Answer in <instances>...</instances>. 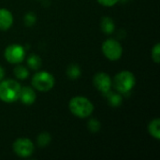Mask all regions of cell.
<instances>
[{"instance_id":"cell-1","label":"cell","mask_w":160,"mask_h":160,"mask_svg":"<svg viewBox=\"0 0 160 160\" xmlns=\"http://www.w3.org/2000/svg\"><path fill=\"white\" fill-rule=\"evenodd\" d=\"M68 108L74 116L82 119L89 117L95 109L93 103L87 98L82 96L72 98L68 103Z\"/></svg>"},{"instance_id":"cell-2","label":"cell","mask_w":160,"mask_h":160,"mask_svg":"<svg viewBox=\"0 0 160 160\" xmlns=\"http://www.w3.org/2000/svg\"><path fill=\"white\" fill-rule=\"evenodd\" d=\"M21 84L15 80H2L0 82V100L13 103L19 99Z\"/></svg>"},{"instance_id":"cell-3","label":"cell","mask_w":160,"mask_h":160,"mask_svg":"<svg viewBox=\"0 0 160 160\" xmlns=\"http://www.w3.org/2000/svg\"><path fill=\"white\" fill-rule=\"evenodd\" d=\"M135 84L136 78L129 70H122L118 72L112 80L113 87L120 94L129 93L134 88Z\"/></svg>"},{"instance_id":"cell-4","label":"cell","mask_w":160,"mask_h":160,"mask_svg":"<svg viewBox=\"0 0 160 160\" xmlns=\"http://www.w3.org/2000/svg\"><path fill=\"white\" fill-rule=\"evenodd\" d=\"M34 89L40 92H48L52 90L55 84V79L52 74L48 71H37L31 80Z\"/></svg>"},{"instance_id":"cell-5","label":"cell","mask_w":160,"mask_h":160,"mask_svg":"<svg viewBox=\"0 0 160 160\" xmlns=\"http://www.w3.org/2000/svg\"><path fill=\"white\" fill-rule=\"evenodd\" d=\"M101 49L104 56L111 61H117L122 57L123 47L121 43L114 38H109L105 40Z\"/></svg>"},{"instance_id":"cell-6","label":"cell","mask_w":160,"mask_h":160,"mask_svg":"<svg viewBox=\"0 0 160 160\" xmlns=\"http://www.w3.org/2000/svg\"><path fill=\"white\" fill-rule=\"evenodd\" d=\"M4 56L8 63L18 65L24 60L25 50L20 44H10L5 49Z\"/></svg>"},{"instance_id":"cell-7","label":"cell","mask_w":160,"mask_h":160,"mask_svg":"<svg viewBox=\"0 0 160 160\" xmlns=\"http://www.w3.org/2000/svg\"><path fill=\"white\" fill-rule=\"evenodd\" d=\"M15 155L20 158H28L33 155L35 151V145L33 142L27 138L17 139L12 145Z\"/></svg>"},{"instance_id":"cell-8","label":"cell","mask_w":160,"mask_h":160,"mask_svg":"<svg viewBox=\"0 0 160 160\" xmlns=\"http://www.w3.org/2000/svg\"><path fill=\"white\" fill-rule=\"evenodd\" d=\"M93 84L96 89L103 94L111 91L112 81L109 74L105 72H98L93 78Z\"/></svg>"},{"instance_id":"cell-9","label":"cell","mask_w":160,"mask_h":160,"mask_svg":"<svg viewBox=\"0 0 160 160\" xmlns=\"http://www.w3.org/2000/svg\"><path fill=\"white\" fill-rule=\"evenodd\" d=\"M19 99L24 105H32L35 103L37 99V95L33 87L30 86H23L21 88Z\"/></svg>"},{"instance_id":"cell-10","label":"cell","mask_w":160,"mask_h":160,"mask_svg":"<svg viewBox=\"0 0 160 160\" xmlns=\"http://www.w3.org/2000/svg\"><path fill=\"white\" fill-rule=\"evenodd\" d=\"M13 15L7 8H0V30L7 31L13 24Z\"/></svg>"},{"instance_id":"cell-11","label":"cell","mask_w":160,"mask_h":160,"mask_svg":"<svg viewBox=\"0 0 160 160\" xmlns=\"http://www.w3.org/2000/svg\"><path fill=\"white\" fill-rule=\"evenodd\" d=\"M100 28L102 32L106 35H111L114 32L115 24L113 20L111 17H103L100 21Z\"/></svg>"},{"instance_id":"cell-12","label":"cell","mask_w":160,"mask_h":160,"mask_svg":"<svg viewBox=\"0 0 160 160\" xmlns=\"http://www.w3.org/2000/svg\"><path fill=\"white\" fill-rule=\"evenodd\" d=\"M148 132L156 140H160V119H154L149 123Z\"/></svg>"},{"instance_id":"cell-13","label":"cell","mask_w":160,"mask_h":160,"mask_svg":"<svg viewBox=\"0 0 160 160\" xmlns=\"http://www.w3.org/2000/svg\"><path fill=\"white\" fill-rule=\"evenodd\" d=\"M27 66L29 67V68L33 69V70H38L41 67V58L36 54V53H32L27 57Z\"/></svg>"},{"instance_id":"cell-14","label":"cell","mask_w":160,"mask_h":160,"mask_svg":"<svg viewBox=\"0 0 160 160\" xmlns=\"http://www.w3.org/2000/svg\"><path fill=\"white\" fill-rule=\"evenodd\" d=\"M13 73H14V76L16 79L18 80H21V81H23V80H26L28 77H29V70L23 67V66H21L18 64V66L15 67L14 70H13Z\"/></svg>"},{"instance_id":"cell-15","label":"cell","mask_w":160,"mask_h":160,"mask_svg":"<svg viewBox=\"0 0 160 160\" xmlns=\"http://www.w3.org/2000/svg\"><path fill=\"white\" fill-rule=\"evenodd\" d=\"M104 95L107 96V98H108V101L109 103L113 106V107H118L122 104V101H123V98L121 97L120 94H117V93H113L112 91H109L107 93H105Z\"/></svg>"},{"instance_id":"cell-16","label":"cell","mask_w":160,"mask_h":160,"mask_svg":"<svg viewBox=\"0 0 160 160\" xmlns=\"http://www.w3.org/2000/svg\"><path fill=\"white\" fill-rule=\"evenodd\" d=\"M67 75L71 80L79 79L81 77V75H82L81 68L76 64H71L70 66H68V68L67 69Z\"/></svg>"},{"instance_id":"cell-17","label":"cell","mask_w":160,"mask_h":160,"mask_svg":"<svg viewBox=\"0 0 160 160\" xmlns=\"http://www.w3.org/2000/svg\"><path fill=\"white\" fill-rule=\"evenodd\" d=\"M52 138L48 132H42L37 138V143L39 147H46L47 145L50 144Z\"/></svg>"},{"instance_id":"cell-18","label":"cell","mask_w":160,"mask_h":160,"mask_svg":"<svg viewBox=\"0 0 160 160\" xmlns=\"http://www.w3.org/2000/svg\"><path fill=\"white\" fill-rule=\"evenodd\" d=\"M100 128H101V125H100V122L96 119V118H92L89 120L88 122V129L93 132V133H97L100 130Z\"/></svg>"},{"instance_id":"cell-19","label":"cell","mask_w":160,"mask_h":160,"mask_svg":"<svg viewBox=\"0 0 160 160\" xmlns=\"http://www.w3.org/2000/svg\"><path fill=\"white\" fill-rule=\"evenodd\" d=\"M23 22H24V24L26 26H28V27L33 26L37 22V16L33 12H28L24 15Z\"/></svg>"},{"instance_id":"cell-20","label":"cell","mask_w":160,"mask_h":160,"mask_svg":"<svg viewBox=\"0 0 160 160\" xmlns=\"http://www.w3.org/2000/svg\"><path fill=\"white\" fill-rule=\"evenodd\" d=\"M151 55H152V59L155 63L158 64L160 62V44L159 43H157L153 49H152V52H151Z\"/></svg>"},{"instance_id":"cell-21","label":"cell","mask_w":160,"mask_h":160,"mask_svg":"<svg viewBox=\"0 0 160 160\" xmlns=\"http://www.w3.org/2000/svg\"><path fill=\"white\" fill-rule=\"evenodd\" d=\"M120 0H98V2L104 7H112L116 5Z\"/></svg>"},{"instance_id":"cell-22","label":"cell","mask_w":160,"mask_h":160,"mask_svg":"<svg viewBox=\"0 0 160 160\" xmlns=\"http://www.w3.org/2000/svg\"><path fill=\"white\" fill-rule=\"evenodd\" d=\"M5 78V69L0 66V82Z\"/></svg>"}]
</instances>
